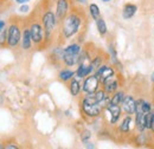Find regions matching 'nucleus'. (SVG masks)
Instances as JSON below:
<instances>
[{"label": "nucleus", "instance_id": "a878e982", "mask_svg": "<svg viewBox=\"0 0 154 149\" xmlns=\"http://www.w3.org/2000/svg\"><path fill=\"white\" fill-rule=\"evenodd\" d=\"M95 96H96V98H97V101H98V102L103 101V99H104V97H106V96H104V91H102V90H101V91H96Z\"/></svg>", "mask_w": 154, "mask_h": 149}, {"label": "nucleus", "instance_id": "c756f323", "mask_svg": "<svg viewBox=\"0 0 154 149\" xmlns=\"http://www.w3.org/2000/svg\"><path fill=\"white\" fill-rule=\"evenodd\" d=\"M16 1H18V2H20V4H23V2H27L29 0H16Z\"/></svg>", "mask_w": 154, "mask_h": 149}, {"label": "nucleus", "instance_id": "ddd939ff", "mask_svg": "<svg viewBox=\"0 0 154 149\" xmlns=\"http://www.w3.org/2000/svg\"><path fill=\"white\" fill-rule=\"evenodd\" d=\"M108 110L112 114V123H115L121 114V109L119 105H115V104H109L108 105Z\"/></svg>", "mask_w": 154, "mask_h": 149}, {"label": "nucleus", "instance_id": "7ed1b4c3", "mask_svg": "<svg viewBox=\"0 0 154 149\" xmlns=\"http://www.w3.org/2000/svg\"><path fill=\"white\" fill-rule=\"evenodd\" d=\"M20 40V31L17 25H11L8 29V45L16 46Z\"/></svg>", "mask_w": 154, "mask_h": 149}, {"label": "nucleus", "instance_id": "f257e3e1", "mask_svg": "<svg viewBox=\"0 0 154 149\" xmlns=\"http://www.w3.org/2000/svg\"><path fill=\"white\" fill-rule=\"evenodd\" d=\"M79 24H81V20L78 17H76L75 14L69 16L68 19L65 20V23H64V35H65V37H71L72 35H75L78 31Z\"/></svg>", "mask_w": 154, "mask_h": 149}, {"label": "nucleus", "instance_id": "9b49d317", "mask_svg": "<svg viewBox=\"0 0 154 149\" xmlns=\"http://www.w3.org/2000/svg\"><path fill=\"white\" fill-rule=\"evenodd\" d=\"M135 12H136V6H135V5H132V4H128V5L125 6L123 12H122V16H123L125 19H129L134 16Z\"/></svg>", "mask_w": 154, "mask_h": 149}, {"label": "nucleus", "instance_id": "c85d7f7f", "mask_svg": "<svg viewBox=\"0 0 154 149\" xmlns=\"http://www.w3.org/2000/svg\"><path fill=\"white\" fill-rule=\"evenodd\" d=\"M6 148H12V149H16L18 148L17 146H14V144H10V146H6Z\"/></svg>", "mask_w": 154, "mask_h": 149}, {"label": "nucleus", "instance_id": "393cba45", "mask_svg": "<svg viewBox=\"0 0 154 149\" xmlns=\"http://www.w3.org/2000/svg\"><path fill=\"white\" fill-rule=\"evenodd\" d=\"M0 25H1V44H4V41H5V37H6V30H5V21H4V20H1Z\"/></svg>", "mask_w": 154, "mask_h": 149}, {"label": "nucleus", "instance_id": "b1692460", "mask_svg": "<svg viewBox=\"0 0 154 149\" xmlns=\"http://www.w3.org/2000/svg\"><path fill=\"white\" fill-rule=\"evenodd\" d=\"M90 13H91V17L94 19H98V17H100V10L95 4L90 5Z\"/></svg>", "mask_w": 154, "mask_h": 149}, {"label": "nucleus", "instance_id": "a211bd4d", "mask_svg": "<svg viewBox=\"0 0 154 149\" xmlns=\"http://www.w3.org/2000/svg\"><path fill=\"white\" fill-rule=\"evenodd\" d=\"M79 50H81V47H79L77 44H72V45L68 46V47L64 50V52H65V53H71V55H78V53H79Z\"/></svg>", "mask_w": 154, "mask_h": 149}, {"label": "nucleus", "instance_id": "6e6552de", "mask_svg": "<svg viewBox=\"0 0 154 149\" xmlns=\"http://www.w3.org/2000/svg\"><path fill=\"white\" fill-rule=\"evenodd\" d=\"M123 109L128 114H133L134 111H136V103L131 96H128L123 99Z\"/></svg>", "mask_w": 154, "mask_h": 149}, {"label": "nucleus", "instance_id": "7c9ffc66", "mask_svg": "<svg viewBox=\"0 0 154 149\" xmlns=\"http://www.w3.org/2000/svg\"><path fill=\"white\" fill-rule=\"evenodd\" d=\"M152 130L154 131V116H153V121H152Z\"/></svg>", "mask_w": 154, "mask_h": 149}, {"label": "nucleus", "instance_id": "5701e85b", "mask_svg": "<svg viewBox=\"0 0 154 149\" xmlns=\"http://www.w3.org/2000/svg\"><path fill=\"white\" fill-rule=\"evenodd\" d=\"M59 77H60V79H63V81H68V79H70V78L74 77V72L70 71V70H64V71H62V72L59 74Z\"/></svg>", "mask_w": 154, "mask_h": 149}, {"label": "nucleus", "instance_id": "f3484780", "mask_svg": "<svg viewBox=\"0 0 154 149\" xmlns=\"http://www.w3.org/2000/svg\"><path fill=\"white\" fill-rule=\"evenodd\" d=\"M97 24V30H98V32H100V35L101 36H103V35H106V32H107V26H106V23H104V20L103 19H97L96 21Z\"/></svg>", "mask_w": 154, "mask_h": 149}, {"label": "nucleus", "instance_id": "6ab92c4d", "mask_svg": "<svg viewBox=\"0 0 154 149\" xmlns=\"http://www.w3.org/2000/svg\"><path fill=\"white\" fill-rule=\"evenodd\" d=\"M122 99H123V93H116L115 95H114V97L112 98V101H110V104L120 105V103L122 102Z\"/></svg>", "mask_w": 154, "mask_h": 149}, {"label": "nucleus", "instance_id": "20e7f679", "mask_svg": "<svg viewBox=\"0 0 154 149\" xmlns=\"http://www.w3.org/2000/svg\"><path fill=\"white\" fill-rule=\"evenodd\" d=\"M43 23H44V29L46 31L48 35L51 33V31L54 30L55 27V23H56V18H55V14L52 12H46L44 18H43Z\"/></svg>", "mask_w": 154, "mask_h": 149}, {"label": "nucleus", "instance_id": "72a5a7b5", "mask_svg": "<svg viewBox=\"0 0 154 149\" xmlns=\"http://www.w3.org/2000/svg\"><path fill=\"white\" fill-rule=\"evenodd\" d=\"M103 1H104V2H108V1H110V0H103Z\"/></svg>", "mask_w": 154, "mask_h": 149}, {"label": "nucleus", "instance_id": "423d86ee", "mask_svg": "<svg viewBox=\"0 0 154 149\" xmlns=\"http://www.w3.org/2000/svg\"><path fill=\"white\" fill-rule=\"evenodd\" d=\"M114 74V71H113V69H110V68H108V66H100L98 68V71H97V78L101 81V82H104L107 78H109V77H112Z\"/></svg>", "mask_w": 154, "mask_h": 149}, {"label": "nucleus", "instance_id": "aec40b11", "mask_svg": "<svg viewBox=\"0 0 154 149\" xmlns=\"http://www.w3.org/2000/svg\"><path fill=\"white\" fill-rule=\"evenodd\" d=\"M70 91L74 96H76L77 93H79V83L77 82L76 79H72V82L70 84Z\"/></svg>", "mask_w": 154, "mask_h": 149}, {"label": "nucleus", "instance_id": "1a4fd4ad", "mask_svg": "<svg viewBox=\"0 0 154 149\" xmlns=\"http://www.w3.org/2000/svg\"><path fill=\"white\" fill-rule=\"evenodd\" d=\"M68 11V1L66 0H59L57 4V17L58 19H62L65 17Z\"/></svg>", "mask_w": 154, "mask_h": 149}, {"label": "nucleus", "instance_id": "2eb2a0df", "mask_svg": "<svg viewBox=\"0 0 154 149\" xmlns=\"http://www.w3.org/2000/svg\"><path fill=\"white\" fill-rule=\"evenodd\" d=\"M31 31L30 30H25L24 31V35H23V47L24 49H29L31 46Z\"/></svg>", "mask_w": 154, "mask_h": 149}, {"label": "nucleus", "instance_id": "9d476101", "mask_svg": "<svg viewBox=\"0 0 154 149\" xmlns=\"http://www.w3.org/2000/svg\"><path fill=\"white\" fill-rule=\"evenodd\" d=\"M93 71V68H91V64H85L84 62L81 63L78 70H77V76L78 77H84L88 74H90Z\"/></svg>", "mask_w": 154, "mask_h": 149}, {"label": "nucleus", "instance_id": "39448f33", "mask_svg": "<svg viewBox=\"0 0 154 149\" xmlns=\"http://www.w3.org/2000/svg\"><path fill=\"white\" fill-rule=\"evenodd\" d=\"M83 111L85 112L88 116H97L100 114V107H98V103H87V102H83Z\"/></svg>", "mask_w": 154, "mask_h": 149}, {"label": "nucleus", "instance_id": "4be33fe9", "mask_svg": "<svg viewBox=\"0 0 154 149\" xmlns=\"http://www.w3.org/2000/svg\"><path fill=\"white\" fill-rule=\"evenodd\" d=\"M131 121H132V118H131V116H128V117H126L125 120H123V122H122V124H121V131H123V132H126V131L129 130V124H131Z\"/></svg>", "mask_w": 154, "mask_h": 149}, {"label": "nucleus", "instance_id": "473e14b6", "mask_svg": "<svg viewBox=\"0 0 154 149\" xmlns=\"http://www.w3.org/2000/svg\"><path fill=\"white\" fill-rule=\"evenodd\" d=\"M151 79H152V82H154V72L152 74V77H151Z\"/></svg>", "mask_w": 154, "mask_h": 149}, {"label": "nucleus", "instance_id": "f8f14e48", "mask_svg": "<svg viewBox=\"0 0 154 149\" xmlns=\"http://www.w3.org/2000/svg\"><path fill=\"white\" fill-rule=\"evenodd\" d=\"M103 84H104V88H106V91H108V93H113V91H115L116 88H117V82H116L115 78H107L104 82H103Z\"/></svg>", "mask_w": 154, "mask_h": 149}, {"label": "nucleus", "instance_id": "dca6fc26", "mask_svg": "<svg viewBox=\"0 0 154 149\" xmlns=\"http://www.w3.org/2000/svg\"><path fill=\"white\" fill-rule=\"evenodd\" d=\"M77 55H71V53H65L64 52V62L66 65L72 66L75 63L77 62Z\"/></svg>", "mask_w": 154, "mask_h": 149}, {"label": "nucleus", "instance_id": "bb28decb", "mask_svg": "<svg viewBox=\"0 0 154 149\" xmlns=\"http://www.w3.org/2000/svg\"><path fill=\"white\" fill-rule=\"evenodd\" d=\"M101 60L102 59H100V58H96L93 63H91V68H93V70H95L97 68H100V64H101Z\"/></svg>", "mask_w": 154, "mask_h": 149}, {"label": "nucleus", "instance_id": "4468645a", "mask_svg": "<svg viewBox=\"0 0 154 149\" xmlns=\"http://www.w3.org/2000/svg\"><path fill=\"white\" fill-rule=\"evenodd\" d=\"M145 114L142 111H136V126L139 130H143L146 128L145 126Z\"/></svg>", "mask_w": 154, "mask_h": 149}, {"label": "nucleus", "instance_id": "cd10ccee", "mask_svg": "<svg viewBox=\"0 0 154 149\" xmlns=\"http://www.w3.org/2000/svg\"><path fill=\"white\" fill-rule=\"evenodd\" d=\"M27 10H29V7H27V6L25 5V6H21V7H20L19 11H20V12H26Z\"/></svg>", "mask_w": 154, "mask_h": 149}, {"label": "nucleus", "instance_id": "2f4dec72", "mask_svg": "<svg viewBox=\"0 0 154 149\" xmlns=\"http://www.w3.org/2000/svg\"><path fill=\"white\" fill-rule=\"evenodd\" d=\"M77 1H79V2H82V4H85V2H87V0H77Z\"/></svg>", "mask_w": 154, "mask_h": 149}, {"label": "nucleus", "instance_id": "412c9836", "mask_svg": "<svg viewBox=\"0 0 154 149\" xmlns=\"http://www.w3.org/2000/svg\"><path fill=\"white\" fill-rule=\"evenodd\" d=\"M153 116L154 115H152L151 114V111L149 112H146L145 114V126H146V128H152V121H153Z\"/></svg>", "mask_w": 154, "mask_h": 149}, {"label": "nucleus", "instance_id": "f03ea898", "mask_svg": "<svg viewBox=\"0 0 154 149\" xmlns=\"http://www.w3.org/2000/svg\"><path fill=\"white\" fill-rule=\"evenodd\" d=\"M97 85H98V79L97 76H90L84 81L83 84V90L88 93H96Z\"/></svg>", "mask_w": 154, "mask_h": 149}, {"label": "nucleus", "instance_id": "0eeeda50", "mask_svg": "<svg viewBox=\"0 0 154 149\" xmlns=\"http://www.w3.org/2000/svg\"><path fill=\"white\" fill-rule=\"evenodd\" d=\"M31 37L35 43H40L42 38H43V32H42V27L39 24H32L31 26Z\"/></svg>", "mask_w": 154, "mask_h": 149}]
</instances>
